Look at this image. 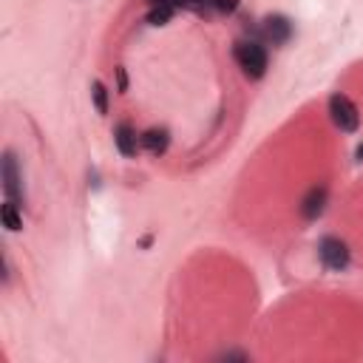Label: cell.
<instances>
[{
  "instance_id": "277c9868",
  "label": "cell",
  "mask_w": 363,
  "mask_h": 363,
  "mask_svg": "<svg viewBox=\"0 0 363 363\" xmlns=\"http://www.w3.org/2000/svg\"><path fill=\"white\" fill-rule=\"evenodd\" d=\"M3 190H6V199L11 201H23V176H20V167H17V159L11 150L3 153Z\"/></svg>"
},
{
  "instance_id": "7a4b0ae2",
  "label": "cell",
  "mask_w": 363,
  "mask_h": 363,
  "mask_svg": "<svg viewBox=\"0 0 363 363\" xmlns=\"http://www.w3.org/2000/svg\"><path fill=\"white\" fill-rule=\"evenodd\" d=\"M329 116H332L335 128H340L343 133H354L360 128V111L346 94H332L329 96Z\"/></svg>"
},
{
  "instance_id": "8992f818",
  "label": "cell",
  "mask_w": 363,
  "mask_h": 363,
  "mask_svg": "<svg viewBox=\"0 0 363 363\" xmlns=\"http://www.w3.org/2000/svg\"><path fill=\"white\" fill-rule=\"evenodd\" d=\"M113 145H116V150H119L125 159H133L136 150L142 147L139 133H136V128H133L130 122H119V125L113 128Z\"/></svg>"
},
{
  "instance_id": "30bf717a",
  "label": "cell",
  "mask_w": 363,
  "mask_h": 363,
  "mask_svg": "<svg viewBox=\"0 0 363 363\" xmlns=\"http://www.w3.org/2000/svg\"><path fill=\"white\" fill-rule=\"evenodd\" d=\"M91 96H94V108H96V113H108V88H105L99 79L91 82Z\"/></svg>"
},
{
  "instance_id": "ba28073f",
  "label": "cell",
  "mask_w": 363,
  "mask_h": 363,
  "mask_svg": "<svg viewBox=\"0 0 363 363\" xmlns=\"http://www.w3.org/2000/svg\"><path fill=\"white\" fill-rule=\"evenodd\" d=\"M139 142L150 156H162L170 145V133H167V128H147L145 133H139Z\"/></svg>"
},
{
  "instance_id": "8fae6325",
  "label": "cell",
  "mask_w": 363,
  "mask_h": 363,
  "mask_svg": "<svg viewBox=\"0 0 363 363\" xmlns=\"http://www.w3.org/2000/svg\"><path fill=\"white\" fill-rule=\"evenodd\" d=\"M173 11H176V9H170V6H150V11H147L145 20H147L150 26H164V23H170Z\"/></svg>"
},
{
  "instance_id": "52a82bcc",
  "label": "cell",
  "mask_w": 363,
  "mask_h": 363,
  "mask_svg": "<svg viewBox=\"0 0 363 363\" xmlns=\"http://www.w3.org/2000/svg\"><path fill=\"white\" fill-rule=\"evenodd\" d=\"M326 187L323 184H315V187H309V193L301 199V216L306 218V221H315L320 213H323V207H326Z\"/></svg>"
},
{
  "instance_id": "9c48e42d",
  "label": "cell",
  "mask_w": 363,
  "mask_h": 363,
  "mask_svg": "<svg viewBox=\"0 0 363 363\" xmlns=\"http://www.w3.org/2000/svg\"><path fill=\"white\" fill-rule=\"evenodd\" d=\"M20 204L17 201H11V199H6L3 201V207H0V218H3V227L6 230H11V233H17L20 227H23V218H20V210H17Z\"/></svg>"
},
{
  "instance_id": "3957f363",
  "label": "cell",
  "mask_w": 363,
  "mask_h": 363,
  "mask_svg": "<svg viewBox=\"0 0 363 363\" xmlns=\"http://www.w3.org/2000/svg\"><path fill=\"white\" fill-rule=\"evenodd\" d=\"M318 255H320V264L332 272H340L349 267V247H346V241H340L335 235H323L318 241Z\"/></svg>"
},
{
  "instance_id": "5b68a950",
  "label": "cell",
  "mask_w": 363,
  "mask_h": 363,
  "mask_svg": "<svg viewBox=\"0 0 363 363\" xmlns=\"http://www.w3.org/2000/svg\"><path fill=\"white\" fill-rule=\"evenodd\" d=\"M261 37L272 45H284L292 37V23L284 14H269L261 20Z\"/></svg>"
},
{
  "instance_id": "6da1fadb",
  "label": "cell",
  "mask_w": 363,
  "mask_h": 363,
  "mask_svg": "<svg viewBox=\"0 0 363 363\" xmlns=\"http://www.w3.org/2000/svg\"><path fill=\"white\" fill-rule=\"evenodd\" d=\"M233 57L238 62V68L250 77V79H261L267 74V48L258 40H238L233 48Z\"/></svg>"
},
{
  "instance_id": "7c38bea8",
  "label": "cell",
  "mask_w": 363,
  "mask_h": 363,
  "mask_svg": "<svg viewBox=\"0 0 363 363\" xmlns=\"http://www.w3.org/2000/svg\"><path fill=\"white\" fill-rule=\"evenodd\" d=\"M116 79H119V91H128V77H125V68H116Z\"/></svg>"
},
{
  "instance_id": "4fadbf2b",
  "label": "cell",
  "mask_w": 363,
  "mask_h": 363,
  "mask_svg": "<svg viewBox=\"0 0 363 363\" xmlns=\"http://www.w3.org/2000/svg\"><path fill=\"white\" fill-rule=\"evenodd\" d=\"M354 156H357V159H360V162H363V145H360V147H357V150H354Z\"/></svg>"
}]
</instances>
